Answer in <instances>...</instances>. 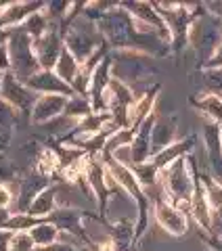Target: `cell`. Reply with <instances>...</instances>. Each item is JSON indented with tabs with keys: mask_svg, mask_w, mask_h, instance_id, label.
Instances as JSON below:
<instances>
[{
	"mask_svg": "<svg viewBox=\"0 0 222 251\" xmlns=\"http://www.w3.org/2000/svg\"><path fill=\"white\" fill-rule=\"evenodd\" d=\"M191 107H195L197 111H201L210 122H216L222 124V99L218 94H212V92H199L195 97L189 99Z\"/></svg>",
	"mask_w": 222,
	"mask_h": 251,
	"instance_id": "23",
	"label": "cell"
},
{
	"mask_svg": "<svg viewBox=\"0 0 222 251\" xmlns=\"http://www.w3.org/2000/svg\"><path fill=\"white\" fill-rule=\"evenodd\" d=\"M44 9H46L44 2H6L0 9V29L21 27L31 15Z\"/></svg>",
	"mask_w": 222,
	"mask_h": 251,
	"instance_id": "16",
	"label": "cell"
},
{
	"mask_svg": "<svg viewBox=\"0 0 222 251\" xmlns=\"http://www.w3.org/2000/svg\"><path fill=\"white\" fill-rule=\"evenodd\" d=\"M176 132H178V117L176 115H164L157 117L151 134V153L157 155L164 149L176 143ZM151 155V157H153Z\"/></svg>",
	"mask_w": 222,
	"mask_h": 251,
	"instance_id": "18",
	"label": "cell"
},
{
	"mask_svg": "<svg viewBox=\"0 0 222 251\" xmlns=\"http://www.w3.org/2000/svg\"><path fill=\"white\" fill-rule=\"evenodd\" d=\"M11 36H13V29H0V49L9 44Z\"/></svg>",
	"mask_w": 222,
	"mask_h": 251,
	"instance_id": "42",
	"label": "cell"
},
{
	"mask_svg": "<svg viewBox=\"0 0 222 251\" xmlns=\"http://www.w3.org/2000/svg\"><path fill=\"white\" fill-rule=\"evenodd\" d=\"M86 218H99V214L94 216L90 211H84V209H76V207H57L53 216H49L46 220L53 222L61 232H71L76 237H80L84 243L88 241V234L84 230V220Z\"/></svg>",
	"mask_w": 222,
	"mask_h": 251,
	"instance_id": "13",
	"label": "cell"
},
{
	"mask_svg": "<svg viewBox=\"0 0 222 251\" xmlns=\"http://www.w3.org/2000/svg\"><path fill=\"white\" fill-rule=\"evenodd\" d=\"M199 174L197 170V161L193 153L182 157V159L174 161L172 166L160 172V193L170 203L180 207L189 216V205H191V197L195 191V178Z\"/></svg>",
	"mask_w": 222,
	"mask_h": 251,
	"instance_id": "2",
	"label": "cell"
},
{
	"mask_svg": "<svg viewBox=\"0 0 222 251\" xmlns=\"http://www.w3.org/2000/svg\"><path fill=\"white\" fill-rule=\"evenodd\" d=\"M29 234H31V239H34L36 247L44 249V247H51V245H55V243H59V234H61V230H59L53 222L44 220L42 224L34 226V228L29 230Z\"/></svg>",
	"mask_w": 222,
	"mask_h": 251,
	"instance_id": "28",
	"label": "cell"
},
{
	"mask_svg": "<svg viewBox=\"0 0 222 251\" xmlns=\"http://www.w3.org/2000/svg\"><path fill=\"white\" fill-rule=\"evenodd\" d=\"M13 239L11 230H0V251H9V243Z\"/></svg>",
	"mask_w": 222,
	"mask_h": 251,
	"instance_id": "41",
	"label": "cell"
},
{
	"mask_svg": "<svg viewBox=\"0 0 222 251\" xmlns=\"http://www.w3.org/2000/svg\"><path fill=\"white\" fill-rule=\"evenodd\" d=\"M201 69H203V72H218V69H222V44L218 46L216 52L212 54V59L205 63Z\"/></svg>",
	"mask_w": 222,
	"mask_h": 251,
	"instance_id": "35",
	"label": "cell"
},
{
	"mask_svg": "<svg viewBox=\"0 0 222 251\" xmlns=\"http://www.w3.org/2000/svg\"><path fill=\"white\" fill-rule=\"evenodd\" d=\"M199 239L210 251H222V237H216V234H208V232L199 230Z\"/></svg>",
	"mask_w": 222,
	"mask_h": 251,
	"instance_id": "34",
	"label": "cell"
},
{
	"mask_svg": "<svg viewBox=\"0 0 222 251\" xmlns=\"http://www.w3.org/2000/svg\"><path fill=\"white\" fill-rule=\"evenodd\" d=\"M84 174H86V182H88V186H90V193L94 195V199H97L99 218L103 220V218H105L107 205H109L111 193L122 191V188L115 184L113 178H111L109 170H107L105 163H103L101 157H90L88 155L86 166H84Z\"/></svg>",
	"mask_w": 222,
	"mask_h": 251,
	"instance_id": "7",
	"label": "cell"
},
{
	"mask_svg": "<svg viewBox=\"0 0 222 251\" xmlns=\"http://www.w3.org/2000/svg\"><path fill=\"white\" fill-rule=\"evenodd\" d=\"M220 132H222V124H220Z\"/></svg>",
	"mask_w": 222,
	"mask_h": 251,
	"instance_id": "44",
	"label": "cell"
},
{
	"mask_svg": "<svg viewBox=\"0 0 222 251\" xmlns=\"http://www.w3.org/2000/svg\"><path fill=\"white\" fill-rule=\"evenodd\" d=\"M111 77H113V59H111V52H109L107 57L101 61V65L94 69L92 80H90L88 100H90L94 113L107 111V90H109Z\"/></svg>",
	"mask_w": 222,
	"mask_h": 251,
	"instance_id": "10",
	"label": "cell"
},
{
	"mask_svg": "<svg viewBox=\"0 0 222 251\" xmlns=\"http://www.w3.org/2000/svg\"><path fill=\"white\" fill-rule=\"evenodd\" d=\"M97 27L111 50L142 52L149 57H168L172 52L170 44L162 40L157 31L139 23L128 11L122 9L120 2H113L101 15Z\"/></svg>",
	"mask_w": 222,
	"mask_h": 251,
	"instance_id": "1",
	"label": "cell"
},
{
	"mask_svg": "<svg viewBox=\"0 0 222 251\" xmlns=\"http://www.w3.org/2000/svg\"><path fill=\"white\" fill-rule=\"evenodd\" d=\"M51 17H49V13H46V9L44 11H38V13H34L31 15V17L23 23V31H26V34L31 38V42H38L40 40V38L46 34V31L51 29Z\"/></svg>",
	"mask_w": 222,
	"mask_h": 251,
	"instance_id": "27",
	"label": "cell"
},
{
	"mask_svg": "<svg viewBox=\"0 0 222 251\" xmlns=\"http://www.w3.org/2000/svg\"><path fill=\"white\" fill-rule=\"evenodd\" d=\"M120 6L124 11H128L139 23H142V25H147V27H151L153 31H157L162 40H166L168 44L172 42L170 29H168V25H166L164 17L157 13L153 2H120Z\"/></svg>",
	"mask_w": 222,
	"mask_h": 251,
	"instance_id": "12",
	"label": "cell"
},
{
	"mask_svg": "<svg viewBox=\"0 0 222 251\" xmlns=\"http://www.w3.org/2000/svg\"><path fill=\"white\" fill-rule=\"evenodd\" d=\"M11 52H9V46H2L0 49V74H9L11 72Z\"/></svg>",
	"mask_w": 222,
	"mask_h": 251,
	"instance_id": "38",
	"label": "cell"
},
{
	"mask_svg": "<svg viewBox=\"0 0 222 251\" xmlns=\"http://www.w3.org/2000/svg\"><path fill=\"white\" fill-rule=\"evenodd\" d=\"M222 44V23L218 17H214L208 11L201 9L197 13V17L191 23L189 29V46H193L199 59V69L212 59V54Z\"/></svg>",
	"mask_w": 222,
	"mask_h": 251,
	"instance_id": "3",
	"label": "cell"
},
{
	"mask_svg": "<svg viewBox=\"0 0 222 251\" xmlns=\"http://www.w3.org/2000/svg\"><path fill=\"white\" fill-rule=\"evenodd\" d=\"M9 52H11V74L21 82H28L31 75L40 72V63L34 52V42L31 38L23 31V27H15L13 36L9 40Z\"/></svg>",
	"mask_w": 222,
	"mask_h": 251,
	"instance_id": "6",
	"label": "cell"
},
{
	"mask_svg": "<svg viewBox=\"0 0 222 251\" xmlns=\"http://www.w3.org/2000/svg\"><path fill=\"white\" fill-rule=\"evenodd\" d=\"M57 191H59V184H51V186L42 188V191H38L34 195V199H31L26 214L34 216V218H42V220L53 216L59 207L57 205Z\"/></svg>",
	"mask_w": 222,
	"mask_h": 251,
	"instance_id": "21",
	"label": "cell"
},
{
	"mask_svg": "<svg viewBox=\"0 0 222 251\" xmlns=\"http://www.w3.org/2000/svg\"><path fill=\"white\" fill-rule=\"evenodd\" d=\"M53 72L57 74L65 84L71 86V84H74V80L78 77V74H80V61H78L67 49H63L61 57H59V61H57V65H55Z\"/></svg>",
	"mask_w": 222,
	"mask_h": 251,
	"instance_id": "26",
	"label": "cell"
},
{
	"mask_svg": "<svg viewBox=\"0 0 222 251\" xmlns=\"http://www.w3.org/2000/svg\"><path fill=\"white\" fill-rule=\"evenodd\" d=\"M2 80H4V74H0V86H2Z\"/></svg>",
	"mask_w": 222,
	"mask_h": 251,
	"instance_id": "43",
	"label": "cell"
},
{
	"mask_svg": "<svg viewBox=\"0 0 222 251\" xmlns=\"http://www.w3.org/2000/svg\"><path fill=\"white\" fill-rule=\"evenodd\" d=\"M13 193H11V188L6 186V184H0V209H9L13 205Z\"/></svg>",
	"mask_w": 222,
	"mask_h": 251,
	"instance_id": "36",
	"label": "cell"
},
{
	"mask_svg": "<svg viewBox=\"0 0 222 251\" xmlns=\"http://www.w3.org/2000/svg\"><path fill=\"white\" fill-rule=\"evenodd\" d=\"M31 92H36L38 97L42 94H61V97H76L74 88L65 84L61 77L53 72V69H40L36 75H31L28 82H23Z\"/></svg>",
	"mask_w": 222,
	"mask_h": 251,
	"instance_id": "14",
	"label": "cell"
},
{
	"mask_svg": "<svg viewBox=\"0 0 222 251\" xmlns=\"http://www.w3.org/2000/svg\"><path fill=\"white\" fill-rule=\"evenodd\" d=\"M203 143L205 151H208L210 166L214 168V176L220 178L222 174V132L220 124L205 120L203 122Z\"/></svg>",
	"mask_w": 222,
	"mask_h": 251,
	"instance_id": "19",
	"label": "cell"
},
{
	"mask_svg": "<svg viewBox=\"0 0 222 251\" xmlns=\"http://www.w3.org/2000/svg\"><path fill=\"white\" fill-rule=\"evenodd\" d=\"M90 113H94L90 100L84 99V97H78V94H76V97L69 99V103H67V107H65V113H63V117L78 124L80 120H84V117H88Z\"/></svg>",
	"mask_w": 222,
	"mask_h": 251,
	"instance_id": "29",
	"label": "cell"
},
{
	"mask_svg": "<svg viewBox=\"0 0 222 251\" xmlns=\"http://www.w3.org/2000/svg\"><path fill=\"white\" fill-rule=\"evenodd\" d=\"M0 99L6 100L17 113H31L34 109L36 100H38V94L31 92L26 84L21 80H17L11 72L4 74V80H2V86H0Z\"/></svg>",
	"mask_w": 222,
	"mask_h": 251,
	"instance_id": "9",
	"label": "cell"
},
{
	"mask_svg": "<svg viewBox=\"0 0 222 251\" xmlns=\"http://www.w3.org/2000/svg\"><path fill=\"white\" fill-rule=\"evenodd\" d=\"M203 9L208 11L210 15H214V17H222V2H203Z\"/></svg>",
	"mask_w": 222,
	"mask_h": 251,
	"instance_id": "39",
	"label": "cell"
},
{
	"mask_svg": "<svg viewBox=\"0 0 222 251\" xmlns=\"http://www.w3.org/2000/svg\"><path fill=\"white\" fill-rule=\"evenodd\" d=\"M134 176L139 178V182L142 184V188H145V193L149 191V188L157 186V182H160V170H157L151 161L147 163H139V166H130Z\"/></svg>",
	"mask_w": 222,
	"mask_h": 251,
	"instance_id": "30",
	"label": "cell"
},
{
	"mask_svg": "<svg viewBox=\"0 0 222 251\" xmlns=\"http://www.w3.org/2000/svg\"><path fill=\"white\" fill-rule=\"evenodd\" d=\"M63 49H65V40H63V31L57 23H53L51 29L46 31L40 40L34 42V52L42 69H55Z\"/></svg>",
	"mask_w": 222,
	"mask_h": 251,
	"instance_id": "11",
	"label": "cell"
},
{
	"mask_svg": "<svg viewBox=\"0 0 222 251\" xmlns=\"http://www.w3.org/2000/svg\"><path fill=\"white\" fill-rule=\"evenodd\" d=\"M69 103V97H61V94H42L38 97L34 109H31V124H51L59 120L65 113V107Z\"/></svg>",
	"mask_w": 222,
	"mask_h": 251,
	"instance_id": "15",
	"label": "cell"
},
{
	"mask_svg": "<svg viewBox=\"0 0 222 251\" xmlns=\"http://www.w3.org/2000/svg\"><path fill=\"white\" fill-rule=\"evenodd\" d=\"M203 80H205V88H208V92L218 94V97L222 99V69H218V72H205Z\"/></svg>",
	"mask_w": 222,
	"mask_h": 251,
	"instance_id": "32",
	"label": "cell"
},
{
	"mask_svg": "<svg viewBox=\"0 0 222 251\" xmlns=\"http://www.w3.org/2000/svg\"><path fill=\"white\" fill-rule=\"evenodd\" d=\"M157 13L164 17L166 25L170 29V49L172 52H182L189 44V29L199 13L201 4H182V2H155Z\"/></svg>",
	"mask_w": 222,
	"mask_h": 251,
	"instance_id": "4",
	"label": "cell"
},
{
	"mask_svg": "<svg viewBox=\"0 0 222 251\" xmlns=\"http://www.w3.org/2000/svg\"><path fill=\"white\" fill-rule=\"evenodd\" d=\"M15 120H17V111L6 100L0 99V128H11Z\"/></svg>",
	"mask_w": 222,
	"mask_h": 251,
	"instance_id": "33",
	"label": "cell"
},
{
	"mask_svg": "<svg viewBox=\"0 0 222 251\" xmlns=\"http://www.w3.org/2000/svg\"><path fill=\"white\" fill-rule=\"evenodd\" d=\"M195 145H197V136H195V134H189L187 138H180V140H176L174 145H170L168 149H164V151H160L157 155H153L149 161H151L153 166L162 172V170H166L168 166H172L174 161H178V159H182V157L191 155L193 149H195Z\"/></svg>",
	"mask_w": 222,
	"mask_h": 251,
	"instance_id": "20",
	"label": "cell"
},
{
	"mask_svg": "<svg viewBox=\"0 0 222 251\" xmlns=\"http://www.w3.org/2000/svg\"><path fill=\"white\" fill-rule=\"evenodd\" d=\"M157 122V113H151L145 122L139 126L137 136H134L130 145V166H139V163H147L151 159V134L153 126Z\"/></svg>",
	"mask_w": 222,
	"mask_h": 251,
	"instance_id": "17",
	"label": "cell"
},
{
	"mask_svg": "<svg viewBox=\"0 0 222 251\" xmlns=\"http://www.w3.org/2000/svg\"><path fill=\"white\" fill-rule=\"evenodd\" d=\"M36 174L38 176H44V178H55L61 174V159L57 151L53 147H44L40 153H38V159H36Z\"/></svg>",
	"mask_w": 222,
	"mask_h": 251,
	"instance_id": "24",
	"label": "cell"
},
{
	"mask_svg": "<svg viewBox=\"0 0 222 251\" xmlns=\"http://www.w3.org/2000/svg\"><path fill=\"white\" fill-rule=\"evenodd\" d=\"M199 178H201L205 197H208V203H210V209L214 218H216L222 214V180H218L214 174H199Z\"/></svg>",
	"mask_w": 222,
	"mask_h": 251,
	"instance_id": "25",
	"label": "cell"
},
{
	"mask_svg": "<svg viewBox=\"0 0 222 251\" xmlns=\"http://www.w3.org/2000/svg\"><path fill=\"white\" fill-rule=\"evenodd\" d=\"M160 90H162V86L155 84V86H151V88L145 90L137 99V103H134V107L130 109V124H132V128H139V126L145 122L149 115L155 113V100H157V94H160Z\"/></svg>",
	"mask_w": 222,
	"mask_h": 251,
	"instance_id": "22",
	"label": "cell"
},
{
	"mask_svg": "<svg viewBox=\"0 0 222 251\" xmlns=\"http://www.w3.org/2000/svg\"><path fill=\"white\" fill-rule=\"evenodd\" d=\"M9 251H36V243L29 232H13Z\"/></svg>",
	"mask_w": 222,
	"mask_h": 251,
	"instance_id": "31",
	"label": "cell"
},
{
	"mask_svg": "<svg viewBox=\"0 0 222 251\" xmlns=\"http://www.w3.org/2000/svg\"><path fill=\"white\" fill-rule=\"evenodd\" d=\"M86 251H115V247L109 239L103 241V243H94L92 239H88L86 241Z\"/></svg>",
	"mask_w": 222,
	"mask_h": 251,
	"instance_id": "37",
	"label": "cell"
},
{
	"mask_svg": "<svg viewBox=\"0 0 222 251\" xmlns=\"http://www.w3.org/2000/svg\"><path fill=\"white\" fill-rule=\"evenodd\" d=\"M40 251H86V249H80V247H71V245H65V243H55L51 247H44Z\"/></svg>",
	"mask_w": 222,
	"mask_h": 251,
	"instance_id": "40",
	"label": "cell"
},
{
	"mask_svg": "<svg viewBox=\"0 0 222 251\" xmlns=\"http://www.w3.org/2000/svg\"><path fill=\"white\" fill-rule=\"evenodd\" d=\"M153 216L155 222L172 237H185L189 230V216L174 203H170L162 193L153 201Z\"/></svg>",
	"mask_w": 222,
	"mask_h": 251,
	"instance_id": "8",
	"label": "cell"
},
{
	"mask_svg": "<svg viewBox=\"0 0 222 251\" xmlns=\"http://www.w3.org/2000/svg\"><path fill=\"white\" fill-rule=\"evenodd\" d=\"M61 31H63V40H65V49L80 61V65L88 61L105 44V38L99 31L97 23L88 21L82 15L67 29H61Z\"/></svg>",
	"mask_w": 222,
	"mask_h": 251,
	"instance_id": "5",
	"label": "cell"
}]
</instances>
